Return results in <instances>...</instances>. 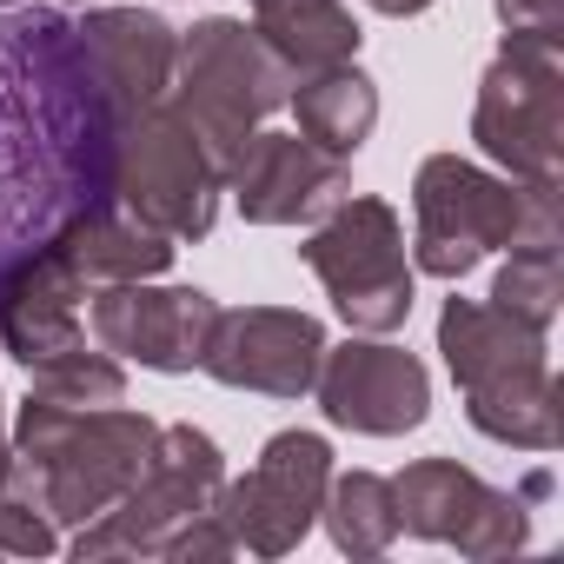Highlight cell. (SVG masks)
I'll use <instances>...</instances> for the list:
<instances>
[{
	"label": "cell",
	"mask_w": 564,
	"mask_h": 564,
	"mask_svg": "<svg viewBox=\"0 0 564 564\" xmlns=\"http://www.w3.org/2000/svg\"><path fill=\"white\" fill-rule=\"evenodd\" d=\"M94 286L80 279V265L67 259V246H34L21 259L0 265V352H14L28 372L87 346V300Z\"/></svg>",
	"instance_id": "cell-16"
},
{
	"label": "cell",
	"mask_w": 564,
	"mask_h": 564,
	"mask_svg": "<svg viewBox=\"0 0 564 564\" xmlns=\"http://www.w3.org/2000/svg\"><path fill=\"white\" fill-rule=\"evenodd\" d=\"M0 8H28V0H0Z\"/></svg>",
	"instance_id": "cell-29"
},
{
	"label": "cell",
	"mask_w": 564,
	"mask_h": 564,
	"mask_svg": "<svg viewBox=\"0 0 564 564\" xmlns=\"http://www.w3.org/2000/svg\"><path fill=\"white\" fill-rule=\"evenodd\" d=\"M61 246H67V259L80 265L87 286H120V279H160V272L173 265V252H180L166 232L140 226V219H133V213H120V206H100V213L74 219V226L61 232Z\"/></svg>",
	"instance_id": "cell-20"
},
{
	"label": "cell",
	"mask_w": 564,
	"mask_h": 564,
	"mask_svg": "<svg viewBox=\"0 0 564 564\" xmlns=\"http://www.w3.org/2000/svg\"><path fill=\"white\" fill-rule=\"evenodd\" d=\"M438 352L452 386L465 392L471 432L511 452H557V372L544 333L505 319L485 300H445Z\"/></svg>",
	"instance_id": "cell-3"
},
{
	"label": "cell",
	"mask_w": 564,
	"mask_h": 564,
	"mask_svg": "<svg viewBox=\"0 0 564 564\" xmlns=\"http://www.w3.org/2000/svg\"><path fill=\"white\" fill-rule=\"evenodd\" d=\"M80 47H87V67L107 94V107L120 113V127L133 113H147L153 100H166L173 87V54H180V34L147 14V8H113V0H100V8H87L74 21Z\"/></svg>",
	"instance_id": "cell-17"
},
{
	"label": "cell",
	"mask_w": 564,
	"mask_h": 564,
	"mask_svg": "<svg viewBox=\"0 0 564 564\" xmlns=\"http://www.w3.org/2000/svg\"><path fill=\"white\" fill-rule=\"evenodd\" d=\"M319 518H326V531H333V544L346 557H386L399 544L392 478H379V471H333Z\"/></svg>",
	"instance_id": "cell-21"
},
{
	"label": "cell",
	"mask_w": 564,
	"mask_h": 564,
	"mask_svg": "<svg viewBox=\"0 0 564 564\" xmlns=\"http://www.w3.org/2000/svg\"><path fill=\"white\" fill-rule=\"evenodd\" d=\"M505 252H511V259L498 265L485 306H498L505 319H518V326H531V333H551L557 300H564V279H557V239H551V246H505Z\"/></svg>",
	"instance_id": "cell-22"
},
{
	"label": "cell",
	"mask_w": 564,
	"mask_h": 564,
	"mask_svg": "<svg viewBox=\"0 0 564 564\" xmlns=\"http://www.w3.org/2000/svg\"><path fill=\"white\" fill-rule=\"evenodd\" d=\"M252 34L286 61V74H319L359 54V21L346 0H246Z\"/></svg>",
	"instance_id": "cell-18"
},
{
	"label": "cell",
	"mask_w": 564,
	"mask_h": 564,
	"mask_svg": "<svg viewBox=\"0 0 564 564\" xmlns=\"http://www.w3.org/2000/svg\"><path fill=\"white\" fill-rule=\"evenodd\" d=\"M372 14H386V21H412V14H425L432 0H366Z\"/></svg>",
	"instance_id": "cell-27"
},
{
	"label": "cell",
	"mask_w": 564,
	"mask_h": 564,
	"mask_svg": "<svg viewBox=\"0 0 564 564\" xmlns=\"http://www.w3.org/2000/svg\"><path fill=\"white\" fill-rule=\"evenodd\" d=\"M160 557H173V564H186V557H232V538H226L219 511H199V518H186V524L160 544Z\"/></svg>",
	"instance_id": "cell-25"
},
{
	"label": "cell",
	"mask_w": 564,
	"mask_h": 564,
	"mask_svg": "<svg viewBox=\"0 0 564 564\" xmlns=\"http://www.w3.org/2000/svg\"><path fill=\"white\" fill-rule=\"evenodd\" d=\"M67 8H100V0H67Z\"/></svg>",
	"instance_id": "cell-28"
},
{
	"label": "cell",
	"mask_w": 564,
	"mask_h": 564,
	"mask_svg": "<svg viewBox=\"0 0 564 564\" xmlns=\"http://www.w3.org/2000/svg\"><path fill=\"white\" fill-rule=\"evenodd\" d=\"M326 326L300 306H239L213 319L199 372L226 392H265V399H306L326 359Z\"/></svg>",
	"instance_id": "cell-14"
},
{
	"label": "cell",
	"mask_w": 564,
	"mask_h": 564,
	"mask_svg": "<svg viewBox=\"0 0 564 564\" xmlns=\"http://www.w3.org/2000/svg\"><path fill=\"white\" fill-rule=\"evenodd\" d=\"M0 551H8V557H47V551H61V524L47 518L28 465L14 458V445H0Z\"/></svg>",
	"instance_id": "cell-23"
},
{
	"label": "cell",
	"mask_w": 564,
	"mask_h": 564,
	"mask_svg": "<svg viewBox=\"0 0 564 564\" xmlns=\"http://www.w3.org/2000/svg\"><path fill=\"white\" fill-rule=\"evenodd\" d=\"M219 193H226L219 166L206 160L193 127L166 100H153L147 113H133L120 127V140H113V206L120 213L166 232L173 246H193L213 232Z\"/></svg>",
	"instance_id": "cell-8"
},
{
	"label": "cell",
	"mask_w": 564,
	"mask_h": 564,
	"mask_svg": "<svg viewBox=\"0 0 564 564\" xmlns=\"http://www.w3.org/2000/svg\"><path fill=\"white\" fill-rule=\"evenodd\" d=\"M313 392H319L326 425L359 432V438L419 432L432 412V372L419 366V352L392 346L386 333H352L346 346H326Z\"/></svg>",
	"instance_id": "cell-12"
},
{
	"label": "cell",
	"mask_w": 564,
	"mask_h": 564,
	"mask_svg": "<svg viewBox=\"0 0 564 564\" xmlns=\"http://www.w3.org/2000/svg\"><path fill=\"white\" fill-rule=\"evenodd\" d=\"M293 94V74L279 61L246 21L232 14H206L180 34V54H173V87H166V107L193 127V140L206 147V160L219 166V180L239 166L246 140L286 107Z\"/></svg>",
	"instance_id": "cell-5"
},
{
	"label": "cell",
	"mask_w": 564,
	"mask_h": 564,
	"mask_svg": "<svg viewBox=\"0 0 564 564\" xmlns=\"http://www.w3.org/2000/svg\"><path fill=\"white\" fill-rule=\"evenodd\" d=\"M333 445L319 432H272L259 465L246 478H226L213 511L232 538V551H252V557H286L313 524H319V505H326V485H333Z\"/></svg>",
	"instance_id": "cell-10"
},
{
	"label": "cell",
	"mask_w": 564,
	"mask_h": 564,
	"mask_svg": "<svg viewBox=\"0 0 564 564\" xmlns=\"http://www.w3.org/2000/svg\"><path fill=\"white\" fill-rule=\"evenodd\" d=\"M226 193L252 226H313L352 193V160L313 147L306 133H252L239 166L226 173Z\"/></svg>",
	"instance_id": "cell-15"
},
{
	"label": "cell",
	"mask_w": 564,
	"mask_h": 564,
	"mask_svg": "<svg viewBox=\"0 0 564 564\" xmlns=\"http://www.w3.org/2000/svg\"><path fill=\"white\" fill-rule=\"evenodd\" d=\"M213 293L199 286H153V279H120V286L87 293V333L100 352L133 359L147 372H199L213 339Z\"/></svg>",
	"instance_id": "cell-13"
},
{
	"label": "cell",
	"mask_w": 564,
	"mask_h": 564,
	"mask_svg": "<svg viewBox=\"0 0 564 564\" xmlns=\"http://www.w3.org/2000/svg\"><path fill=\"white\" fill-rule=\"evenodd\" d=\"M226 485V458L219 445L199 432V425H160V445H153V465L127 485L120 505H107L100 518H87L74 531V557L80 564H100V557H160V544L213 511Z\"/></svg>",
	"instance_id": "cell-9"
},
{
	"label": "cell",
	"mask_w": 564,
	"mask_h": 564,
	"mask_svg": "<svg viewBox=\"0 0 564 564\" xmlns=\"http://www.w3.org/2000/svg\"><path fill=\"white\" fill-rule=\"evenodd\" d=\"M34 399H54V405H120L127 399V372L113 352H61L47 366H34Z\"/></svg>",
	"instance_id": "cell-24"
},
{
	"label": "cell",
	"mask_w": 564,
	"mask_h": 564,
	"mask_svg": "<svg viewBox=\"0 0 564 564\" xmlns=\"http://www.w3.org/2000/svg\"><path fill=\"white\" fill-rule=\"evenodd\" d=\"M0 445H8V438H0Z\"/></svg>",
	"instance_id": "cell-30"
},
{
	"label": "cell",
	"mask_w": 564,
	"mask_h": 564,
	"mask_svg": "<svg viewBox=\"0 0 564 564\" xmlns=\"http://www.w3.org/2000/svg\"><path fill=\"white\" fill-rule=\"evenodd\" d=\"M505 34H564V0H498Z\"/></svg>",
	"instance_id": "cell-26"
},
{
	"label": "cell",
	"mask_w": 564,
	"mask_h": 564,
	"mask_svg": "<svg viewBox=\"0 0 564 564\" xmlns=\"http://www.w3.org/2000/svg\"><path fill=\"white\" fill-rule=\"evenodd\" d=\"M557 180H511L458 153H432L412 180V272L465 279L485 252L557 239Z\"/></svg>",
	"instance_id": "cell-2"
},
{
	"label": "cell",
	"mask_w": 564,
	"mask_h": 564,
	"mask_svg": "<svg viewBox=\"0 0 564 564\" xmlns=\"http://www.w3.org/2000/svg\"><path fill=\"white\" fill-rule=\"evenodd\" d=\"M478 153L511 180L564 186V34H505L471 107Z\"/></svg>",
	"instance_id": "cell-6"
},
{
	"label": "cell",
	"mask_w": 564,
	"mask_h": 564,
	"mask_svg": "<svg viewBox=\"0 0 564 564\" xmlns=\"http://www.w3.org/2000/svg\"><path fill=\"white\" fill-rule=\"evenodd\" d=\"M300 259L333 293V313L352 333H399L412 319L419 279H412V259H405V219L386 199L346 193L326 219H313Z\"/></svg>",
	"instance_id": "cell-7"
},
{
	"label": "cell",
	"mask_w": 564,
	"mask_h": 564,
	"mask_svg": "<svg viewBox=\"0 0 564 564\" xmlns=\"http://www.w3.org/2000/svg\"><path fill=\"white\" fill-rule=\"evenodd\" d=\"M160 425L133 405H54L34 399L14 412V458L28 465L54 524H87L127 498V485L153 465Z\"/></svg>",
	"instance_id": "cell-4"
},
{
	"label": "cell",
	"mask_w": 564,
	"mask_h": 564,
	"mask_svg": "<svg viewBox=\"0 0 564 564\" xmlns=\"http://www.w3.org/2000/svg\"><path fill=\"white\" fill-rule=\"evenodd\" d=\"M392 505H399V531L405 538L458 544V557H471V564L511 557L531 538V505L518 491L485 485L458 458H419V465H405L392 478Z\"/></svg>",
	"instance_id": "cell-11"
},
{
	"label": "cell",
	"mask_w": 564,
	"mask_h": 564,
	"mask_svg": "<svg viewBox=\"0 0 564 564\" xmlns=\"http://www.w3.org/2000/svg\"><path fill=\"white\" fill-rule=\"evenodd\" d=\"M286 107H293L300 133H306L313 147L339 153V160H352V153L372 140V127H379V87H372L352 61L319 67V74H300L293 94H286Z\"/></svg>",
	"instance_id": "cell-19"
},
{
	"label": "cell",
	"mask_w": 564,
	"mask_h": 564,
	"mask_svg": "<svg viewBox=\"0 0 564 564\" xmlns=\"http://www.w3.org/2000/svg\"><path fill=\"white\" fill-rule=\"evenodd\" d=\"M113 140L74 21L41 0L0 8V265L113 206Z\"/></svg>",
	"instance_id": "cell-1"
}]
</instances>
